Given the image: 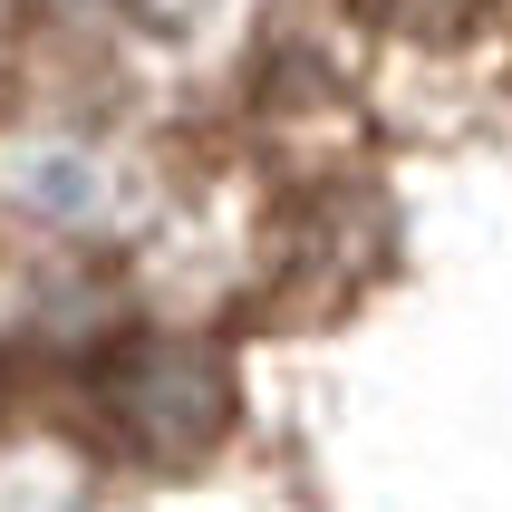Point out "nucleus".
Wrapping results in <instances>:
<instances>
[{
	"instance_id": "nucleus-1",
	"label": "nucleus",
	"mask_w": 512,
	"mask_h": 512,
	"mask_svg": "<svg viewBox=\"0 0 512 512\" xmlns=\"http://www.w3.org/2000/svg\"><path fill=\"white\" fill-rule=\"evenodd\" d=\"M116 416H126V445H136L145 464H194L213 435L232 426V387L203 358H184V348H155V358H136L126 368V387H116Z\"/></svg>"
}]
</instances>
